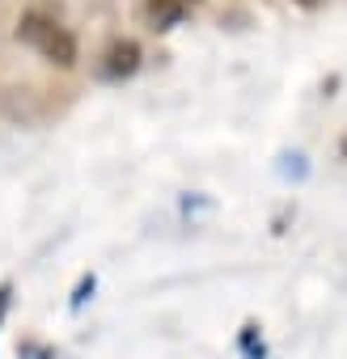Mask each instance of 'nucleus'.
<instances>
[{
	"instance_id": "1",
	"label": "nucleus",
	"mask_w": 347,
	"mask_h": 359,
	"mask_svg": "<svg viewBox=\"0 0 347 359\" xmlns=\"http://www.w3.org/2000/svg\"><path fill=\"white\" fill-rule=\"evenodd\" d=\"M18 43H26L30 51H39L47 64H55V68H72L77 64V39H72V30L68 26H60L51 13H43V9H30V13H22V22H18Z\"/></svg>"
},
{
	"instance_id": "2",
	"label": "nucleus",
	"mask_w": 347,
	"mask_h": 359,
	"mask_svg": "<svg viewBox=\"0 0 347 359\" xmlns=\"http://www.w3.org/2000/svg\"><path fill=\"white\" fill-rule=\"evenodd\" d=\"M140 60H144V51L136 39H110L102 60H98V76L102 81H127L140 72Z\"/></svg>"
},
{
	"instance_id": "3",
	"label": "nucleus",
	"mask_w": 347,
	"mask_h": 359,
	"mask_svg": "<svg viewBox=\"0 0 347 359\" xmlns=\"http://www.w3.org/2000/svg\"><path fill=\"white\" fill-rule=\"evenodd\" d=\"M191 5H195V0H140V18H144L148 30L165 34V30H174L191 13Z\"/></svg>"
},
{
	"instance_id": "4",
	"label": "nucleus",
	"mask_w": 347,
	"mask_h": 359,
	"mask_svg": "<svg viewBox=\"0 0 347 359\" xmlns=\"http://www.w3.org/2000/svg\"><path fill=\"white\" fill-rule=\"evenodd\" d=\"M237 346H242V355H246V359H263V355H267V346H263V334H258V325H254V321H246V325H242V338H237Z\"/></svg>"
},
{
	"instance_id": "5",
	"label": "nucleus",
	"mask_w": 347,
	"mask_h": 359,
	"mask_svg": "<svg viewBox=\"0 0 347 359\" xmlns=\"http://www.w3.org/2000/svg\"><path fill=\"white\" fill-rule=\"evenodd\" d=\"M89 292H93V275H85V279H81V283H77V296H72V309H81V304H85V296H89Z\"/></svg>"
},
{
	"instance_id": "6",
	"label": "nucleus",
	"mask_w": 347,
	"mask_h": 359,
	"mask_svg": "<svg viewBox=\"0 0 347 359\" xmlns=\"http://www.w3.org/2000/svg\"><path fill=\"white\" fill-rule=\"evenodd\" d=\"M9 300H13V287L0 283V321H5V313H9Z\"/></svg>"
},
{
	"instance_id": "7",
	"label": "nucleus",
	"mask_w": 347,
	"mask_h": 359,
	"mask_svg": "<svg viewBox=\"0 0 347 359\" xmlns=\"http://www.w3.org/2000/svg\"><path fill=\"white\" fill-rule=\"evenodd\" d=\"M292 5H301V9H317L322 0H292Z\"/></svg>"
}]
</instances>
